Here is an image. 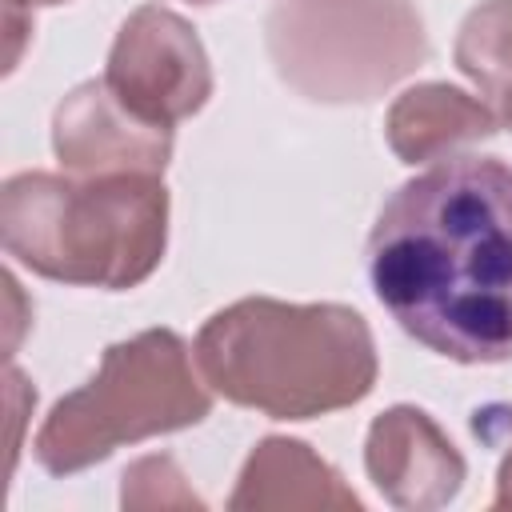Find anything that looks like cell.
Instances as JSON below:
<instances>
[{
  "instance_id": "1",
  "label": "cell",
  "mask_w": 512,
  "mask_h": 512,
  "mask_svg": "<svg viewBox=\"0 0 512 512\" xmlns=\"http://www.w3.org/2000/svg\"><path fill=\"white\" fill-rule=\"evenodd\" d=\"M368 276L424 348L460 364L512 360V168L460 156L408 180L376 216Z\"/></svg>"
},
{
  "instance_id": "2",
  "label": "cell",
  "mask_w": 512,
  "mask_h": 512,
  "mask_svg": "<svg viewBox=\"0 0 512 512\" xmlns=\"http://www.w3.org/2000/svg\"><path fill=\"white\" fill-rule=\"evenodd\" d=\"M156 184L108 180L64 184L52 176H16L4 188V240L24 264L60 280L132 284L164 244V224L124 228V212L152 200Z\"/></svg>"
},
{
  "instance_id": "3",
  "label": "cell",
  "mask_w": 512,
  "mask_h": 512,
  "mask_svg": "<svg viewBox=\"0 0 512 512\" xmlns=\"http://www.w3.org/2000/svg\"><path fill=\"white\" fill-rule=\"evenodd\" d=\"M508 120H512V96H508Z\"/></svg>"
}]
</instances>
